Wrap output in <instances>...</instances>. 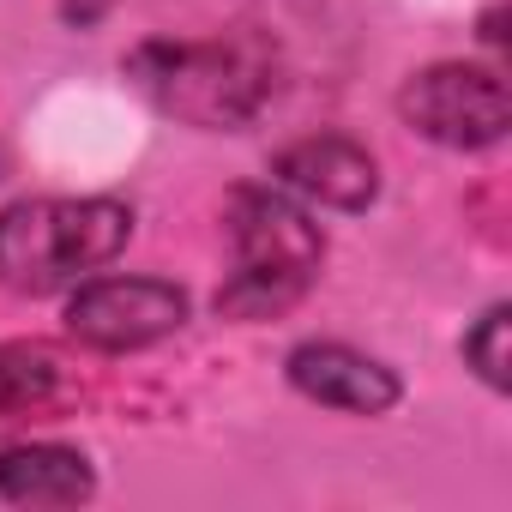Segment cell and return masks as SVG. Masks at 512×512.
<instances>
[{"label": "cell", "mask_w": 512, "mask_h": 512, "mask_svg": "<svg viewBox=\"0 0 512 512\" xmlns=\"http://www.w3.org/2000/svg\"><path fill=\"white\" fill-rule=\"evenodd\" d=\"M91 488H97V476H91L85 452H73V446L31 440V446L0 452V500H13V506H79V500H91Z\"/></svg>", "instance_id": "cell-8"}, {"label": "cell", "mask_w": 512, "mask_h": 512, "mask_svg": "<svg viewBox=\"0 0 512 512\" xmlns=\"http://www.w3.org/2000/svg\"><path fill=\"white\" fill-rule=\"evenodd\" d=\"M464 362H470L494 392H506V308H488V314L476 320V332L464 338Z\"/></svg>", "instance_id": "cell-10"}, {"label": "cell", "mask_w": 512, "mask_h": 512, "mask_svg": "<svg viewBox=\"0 0 512 512\" xmlns=\"http://www.w3.org/2000/svg\"><path fill=\"white\" fill-rule=\"evenodd\" d=\"M133 235L121 199H19L0 211V284L19 296H55L85 272H103Z\"/></svg>", "instance_id": "cell-1"}, {"label": "cell", "mask_w": 512, "mask_h": 512, "mask_svg": "<svg viewBox=\"0 0 512 512\" xmlns=\"http://www.w3.org/2000/svg\"><path fill=\"white\" fill-rule=\"evenodd\" d=\"M278 181L332 205V211H362L380 187L374 175V157L356 145V139H338V133H320V139H302L278 157Z\"/></svg>", "instance_id": "cell-7"}, {"label": "cell", "mask_w": 512, "mask_h": 512, "mask_svg": "<svg viewBox=\"0 0 512 512\" xmlns=\"http://www.w3.org/2000/svg\"><path fill=\"white\" fill-rule=\"evenodd\" d=\"M398 115H404L416 133H428L434 145L482 151V145H494V139L506 133L512 103H506V79H500V73L446 61V67L416 73V79L398 91Z\"/></svg>", "instance_id": "cell-4"}, {"label": "cell", "mask_w": 512, "mask_h": 512, "mask_svg": "<svg viewBox=\"0 0 512 512\" xmlns=\"http://www.w3.org/2000/svg\"><path fill=\"white\" fill-rule=\"evenodd\" d=\"M229 241H235V272L217 290V314L229 320H272L296 308L326 260L314 217L272 187H241L229 199Z\"/></svg>", "instance_id": "cell-2"}, {"label": "cell", "mask_w": 512, "mask_h": 512, "mask_svg": "<svg viewBox=\"0 0 512 512\" xmlns=\"http://www.w3.org/2000/svg\"><path fill=\"white\" fill-rule=\"evenodd\" d=\"M133 85L163 115L205 133L253 121L272 91L266 67H253L241 49H223V43H145L133 55Z\"/></svg>", "instance_id": "cell-3"}, {"label": "cell", "mask_w": 512, "mask_h": 512, "mask_svg": "<svg viewBox=\"0 0 512 512\" xmlns=\"http://www.w3.org/2000/svg\"><path fill=\"white\" fill-rule=\"evenodd\" d=\"M290 386L308 392L314 404H332V410H350V416H386L398 404L392 368H380L374 356L344 350V344H302L290 356Z\"/></svg>", "instance_id": "cell-6"}, {"label": "cell", "mask_w": 512, "mask_h": 512, "mask_svg": "<svg viewBox=\"0 0 512 512\" xmlns=\"http://www.w3.org/2000/svg\"><path fill=\"white\" fill-rule=\"evenodd\" d=\"M109 7H115V0H61V19L67 25H97Z\"/></svg>", "instance_id": "cell-11"}, {"label": "cell", "mask_w": 512, "mask_h": 512, "mask_svg": "<svg viewBox=\"0 0 512 512\" xmlns=\"http://www.w3.org/2000/svg\"><path fill=\"white\" fill-rule=\"evenodd\" d=\"M187 296L163 278H103L67 302V332L91 350H145L181 332Z\"/></svg>", "instance_id": "cell-5"}, {"label": "cell", "mask_w": 512, "mask_h": 512, "mask_svg": "<svg viewBox=\"0 0 512 512\" xmlns=\"http://www.w3.org/2000/svg\"><path fill=\"white\" fill-rule=\"evenodd\" d=\"M55 392V362L49 350L31 344H0V416H25Z\"/></svg>", "instance_id": "cell-9"}]
</instances>
